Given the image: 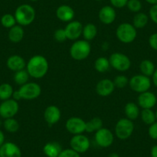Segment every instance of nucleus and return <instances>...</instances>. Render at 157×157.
I'll return each instance as SVG.
<instances>
[{"instance_id": "4468645a", "label": "nucleus", "mask_w": 157, "mask_h": 157, "mask_svg": "<svg viewBox=\"0 0 157 157\" xmlns=\"http://www.w3.org/2000/svg\"><path fill=\"white\" fill-rule=\"evenodd\" d=\"M157 102L156 95L149 91L144 92L140 93L137 98V103L138 105L143 109H152Z\"/></svg>"}, {"instance_id": "9b49d317", "label": "nucleus", "mask_w": 157, "mask_h": 157, "mask_svg": "<svg viewBox=\"0 0 157 157\" xmlns=\"http://www.w3.org/2000/svg\"><path fill=\"white\" fill-rule=\"evenodd\" d=\"M95 142L96 144L102 148H108L114 142V135L107 128L102 127L95 132Z\"/></svg>"}, {"instance_id": "9d476101", "label": "nucleus", "mask_w": 157, "mask_h": 157, "mask_svg": "<svg viewBox=\"0 0 157 157\" xmlns=\"http://www.w3.org/2000/svg\"><path fill=\"white\" fill-rule=\"evenodd\" d=\"M69 144L71 149L81 154L89 150L90 148V140L86 136L83 134H78L73 135V136L71 138Z\"/></svg>"}, {"instance_id": "6ab92c4d", "label": "nucleus", "mask_w": 157, "mask_h": 157, "mask_svg": "<svg viewBox=\"0 0 157 157\" xmlns=\"http://www.w3.org/2000/svg\"><path fill=\"white\" fill-rule=\"evenodd\" d=\"M56 15L59 20L64 22H69L75 17V11L68 5H62L57 8Z\"/></svg>"}, {"instance_id": "f03ea898", "label": "nucleus", "mask_w": 157, "mask_h": 157, "mask_svg": "<svg viewBox=\"0 0 157 157\" xmlns=\"http://www.w3.org/2000/svg\"><path fill=\"white\" fill-rule=\"evenodd\" d=\"M42 93L41 86L36 82H28L27 83L21 86L18 90L14 91L13 99L16 101L20 99L24 100H33L39 97Z\"/></svg>"}, {"instance_id": "5701e85b", "label": "nucleus", "mask_w": 157, "mask_h": 157, "mask_svg": "<svg viewBox=\"0 0 157 157\" xmlns=\"http://www.w3.org/2000/svg\"><path fill=\"white\" fill-rule=\"evenodd\" d=\"M124 113L126 115V118L133 121L140 116V106L138 105V104L135 103V102H129L125 105Z\"/></svg>"}, {"instance_id": "f257e3e1", "label": "nucleus", "mask_w": 157, "mask_h": 157, "mask_svg": "<svg viewBox=\"0 0 157 157\" xmlns=\"http://www.w3.org/2000/svg\"><path fill=\"white\" fill-rule=\"evenodd\" d=\"M25 69L32 78H41L44 77L49 71V62L43 56H33L26 63Z\"/></svg>"}, {"instance_id": "e433bc0d", "label": "nucleus", "mask_w": 157, "mask_h": 157, "mask_svg": "<svg viewBox=\"0 0 157 157\" xmlns=\"http://www.w3.org/2000/svg\"><path fill=\"white\" fill-rule=\"evenodd\" d=\"M58 157H80V154L70 148V149H63Z\"/></svg>"}, {"instance_id": "4be33fe9", "label": "nucleus", "mask_w": 157, "mask_h": 157, "mask_svg": "<svg viewBox=\"0 0 157 157\" xmlns=\"http://www.w3.org/2000/svg\"><path fill=\"white\" fill-rule=\"evenodd\" d=\"M25 32L22 26L19 25H16L11 29H10L8 33V38L10 41L13 43H19L22 41L24 38Z\"/></svg>"}, {"instance_id": "ddd939ff", "label": "nucleus", "mask_w": 157, "mask_h": 157, "mask_svg": "<svg viewBox=\"0 0 157 157\" xmlns=\"http://www.w3.org/2000/svg\"><path fill=\"white\" fill-rule=\"evenodd\" d=\"M82 29H83V25L78 21L72 20L68 22L64 29L67 39L74 40V41L78 40V38L82 36Z\"/></svg>"}, {"instance_id": "864d4df0", "label": "nucleus", "mask_w": 157, "mask_h": 157, "mask_svg": "<svg viewBox=\"0 0 157 157\" xmlns=\"http://www.w3.org/2000/svg\"><path fill=\"white\" fill-rule=\"evenodd\" d=\"M156 97H157V91H156Z\"/></svg>"}, {"instance_id": "39448f33", "label": "nucleus", "mask_w": 157, "mask_h": 157, "mask_svg": "<svg viewBox=\"0 0 157 157\" xmlns=\"http://www.w3.org/2000/svg\"><path fill=\"white\" fill-rule=\"evenodd\" d=\"M116 36L119 41L124 44H129L135 41L137 36V30L132 24L123 22L118 25Z\"/></svg>"}, {"instance_id": "4c0bfd02", "label": "nucleus", "mask_w": 157, "mask_h": 157, "mask_svg": "<svg viewBox=\"0 0 157 157\" xmlns=\"http://www.w3.org/2000/svg\"><path fill=\"white\" fill-rule=\"evenodd\" d=\"M148 134L151 139L157 140V121L149 126V129H148Z\"/></svg>"}, {"instance_id": "0eeeda50", "label": "nucleus", "mask_w": 157, "mask_h": 157, "mask_svg": "<svg viewBox=\"0 0 157 157\" xmlns=\"http://www.w3.org/2000/svg\"><path fill=\"white\" fill-rule=\"evenodd\" d=\"M152 85L150 77L146 76L143 74L133 75L129 80V86L132 91L137 93H142L149 91Z\"/></svg>"}, {"instance_id": "7c9ffc66", "label": "nucleus", "mask_w": 157, "mask_h": 157, "mask_svg": "<svg viewBox=\"0 0 157 157\" xmlns=\"http://www.w3.org/2000/svg\"><path fill=\"white\" fill-rule=\"evenodd\" d=\"M29 75L25 69H22V70L17 71L15 72L14 76H13V80L17 85L22 86L24 84L27 83L29 82Z\"/></svg>"}, {"instance_id": "a18cd8bd", "label": "nucleus", "mask_w": 157, "mask_h": 157, "mask_svg": "<svg viewBox=\"0 0 157 157\" xmlns=\"http://www.w3.org/2000/svg\"><path fill=\"white\" fill-rule=\"evenodd\" d=\"M147 3L150 4V5H156L157 4V0H145Z\"/></svg>"}, {"instance_id": "3c124183", "label": "nucleus", "mask_w": 157, "mask_h": 157, "mask_svg": "<svg viewBox=\"0 0 157 157\" xmlns=\"http://www.w3.org/2000/svg\"><path fill=\"white\" fill-rule=\"evenodd\" d=\"M95 1H98V2H99V1H103V0H95Z\"/></svg>"}, {"instance_id": "c9c22d12", "label": "nucleus", "mask_w": 157, "mask_h": 157, "mask_svg": "<svg viewBox=\"0 0 157 157\" xmlns=\"http://www.w3.org/2000/svg\"><path fill=\"white\" fill-rule=\"evenodd\" d=\"M53 37L54 39L56 42H58V43H64L66 39H67L65 29L62 28L58 29H56L54 32Z\"/></svg>"}, {"instance_id": "8fccbe9b", "label": "nucleus", "mask_w": 157, "mask_h": 157, "mask_svg": "<svg viewBox=\"0 0 157 157\" xmlns=\"http://www.w3.org/2000/svg\"><path fill=\"white\" fill-rule=\"evenodd\" d=\"M155 118H156V121H157V109H156V111H155Z\"/></svg>"}, {"instance_id": "79ce46f5", "label": "nucleus", "mask_w": 157, "mask_h": 157, "mask_svg": "<svg viewBox=\"0 0 157 157\" xmlns=\"http://www.w3.org/2000/svg\"><path fill=\"white\" fill-rule=\"evenodd\" d=\"M152 82L153 85L157 87V68H155V71L152 75Z\"/></svg>"}, {"instance_id": "1a4fd4ad", "label": "nucleus", "mask_w": 157, "mask_h": 157, "mask_svg": "<svg viewBox=\"0 0 157 157\" xmlns=\"http://www.w3.org/2000/svg\"><path fill=\"white\" fill-rule=\"evenodd\" d=\"M19 105L18 101L13 98L7 100L2 101L0 104V116L6 120L9 118H13L18 113Z\"/></svg>"}, {"instance_id": "a19ab883", "label": "nucleus", "mask_w": 157, "mask_h": 157, "mask_svg": "<svg viewBox=\"0 0 157 157\" xmlns=\"http://www.w3.org/2000/svg\"><path fill=\"white\" fill-rule=\"evenodd\" d=\"M149 45L153 50L157 51V33H152L149 36Z\"/></svg>"}, {"instance_id": "393cba45", "label": "nucleus", "mask_w": 157, "mask_h": 157, "mask_svg": "<svg viewBox=\"0 0 157 157\" xmlns=\"http://www.w3.org/2000/svg\"><path fill=\"white\" fill-rule=\"evenodd\" d=\"M149 19V17L148 15L140 12V13H136V15L134 16L133 19H132V25L136 29H143L148 24Z\"/></svg>"}, {"instance_id": "f704fd0d", "label": "nucleus", "mask_w": 157, "mask_h": 157, "mask_svg": "<svg viewBox=\"0 0 157 157\" xmlns=\"http://www.w3.org/2000/svg\"><path fill=\"white\" fill-rule=\"evenodd\" d=\"M126 7L131 13H137L141 11L143 8V5L140 0H129L127 2Z\"/></svg>"}, {"instance_id": "37998d69", "label": "nucleus", "mask_w": 157, "mask_h": 157, "mask_svg": "<svg viewBox=\"0 0 157 157\" xmlns=\"http://www.w3.org/2000/svg\"><path fill=\"white\" fill-rule=\"evenodd\" d=\"M151 157H157V145L152 146L150 150Z\"/></svg>"}, {"instance_id": "a878e982", "label": "nucleus", "mask_w": 157, "mask_h": 157, "mask_svg": "<svg viewBox=\"0 0 157 157\" xmlns=\"http://www.w3.org/2000/svg\"><path fill=\"white\" fill-rule=\"evenodd\" d=\"M155 69V65L149 59H143L140 64V70L141 72V74L146 75V76H152Z\"/></svg>"}, {"instance_id": "6e6552de", "label": "nucleus", "mask_w": 157, "mask_h": 157, "mask_svg": "<svg viewBox=\"0 0 157 157\" xmlns=\"http://www.w3.org/2000/svg\"><path fill=\"white\" fill-rule=\"evenodd\" d=\"M109 60L110 66L120 72H126L131 67L130 59L122 52H113Z\"/></svg>"}, {"instance_id": "7ed1b4c3", "label": "nucleus", "mask_w": 157, "mask_h": 157, "mask_svg": "<svg viewBox=\"0 0 157 157\" xmlns=\"http://www.w3.org/2000/svg\"><path fill=\"white\" fill-rule=\"evenodd\" d=\"M36 13L35 9L29 4H22L16 8L14 16L16 22L21 26H27L34 22Z\"/></svg>"}, {"instance_id": "09e8293b", "label": "nucleus", "mask_w": 157, "mask_h": 157, "mask_svg": "<svg viewBox=\"0 0 157 157\" xmlns=\"http://www.w3.org/2000/svg\"><path fill=\"white\" fill-rule=\"evenodd\" d=\"M29 1H30V2H37L38 0H29Z\"/></svg>"}, {"instance_id": "b1692460", "label": "nucleus", "mask_w": 157, "mask_h": 157, "mask_svg": "<svg viewBox=\"0 0 157 157\" xmlns=\"http://www.w3.org/2000/svg\"><path fill=\"white\" fill-rule=\"evenodd\" d=\"M98 33V29L96 25L93 23H87L82 29V36L86 41H92L96 37Z\"/></svg>"}, {"instance_id": "2eb2a0df", "label": "nucleus", "mask_w": 157, "mask_h": 157, "mask_svg": "<svg viewBox=\"0 0 157 157\" xmlns=\"http://www.w3.org/2000/svg\"><path fill=\"white\" fill-rule=\"evenodd\" d=\"M116 19V12L112 6H105L99 12V19L104 25H111Z\"/></svg>"}, {"instance_id": "2f4dec72", "label": "nucleus", "mask_w": 157, "mask_h": 157, "mask_svg": "<svg viewBox=\"0 0 157 157\" xmlns=\"http://www.w3.org/2000/svg\"><path fill=\"white\" fill-rule=\"evenodd\" d=\"M3 127L7 132L14 133L19 129V123L14 117L6 119L3 121Z\"/></svg>"}, {"instance_id": "a211bd4d", "label": "nucleus", "mask_w": 157, "mask_h": 157, "mask_svg": "<svg viewBox=\"0 0 157 157\" xmlns=\"http://www.w3.org/2000/svg\"><path fill=\"white\" fill-rule=\"evenodd\" d=\"M115 86L113 80L109 78H103L99 81L96 86V92L99 96L106 97L110 96L115 90Z\"/></svg>"}, {"instance_id": "dca6fc26", "label": "nucleus", "mask_w": 157, "mask_h": 157, "mask_svg": "<svg viewBox=\"0 0 157 157\" xmlns=\"http://www.w3.org/2000/svg\"><path fill=\"white\" fill-rule=\"evenodd\" d=\"M61 119V111L56 105H51L46 107L44 111V120L49 126L56 124Z\"/></svg>"}, {"instance_id": "ea45409f", "label": "nucleus", "mask_w": 157, "mask_h": 157, "mask_svg": "<svg viewBox=\"0 0 157 157\" xmlns=\"http://www.w3.org/2000/svg\"><path fill=\"white\" fill-rule=\"evenodd\" d=\"M112 6L116 9H122L126 6L129 0H109Z\"/></svg>"}, {"instance_id": "c03bdc74", "label": "nucleus", "mask_w": 157, "mask_h": 157, "mask_svg": "<svg viewBox=\"0 0 157 157\" xmlns=\"http://www.w3.org/2000/svg\"><path fill=\"white\" fill-rule=\"evenodd\" d=\"M5 143V135H4L3 132L0 129V147H1Z\"/></svg>"}, {"instance_id": "473e14b6", "label": "nucleus", "mask_w": 157, "mask_h": 157, "mask_svg": "<svg viewBox=\"0 0 157 157\" xmlns=\"http://www.w3.org/2000/svg\"><path fill=\"white\" fill-rule=\"evenodd\" d=\"M0 21H1V24H2V26L6 29H11L12 27L16 25L17 23L14 15L10 14V13L3 15Z\"/></svg>"}, {"instance_id": "bb28decb", "label": "nucleus", "mask_w": 157, "mask_h": 157, "mask_svg": "<svg viewBox=\"0 0 157 157\" xmlns=\"http://www.w3.org/2000/svg\"><path fill=\"white\" fill-rule=\"evenodd\" d=\"M102 127H103V123L99 117H94L90 121L86 122V132H96Z\"/></svg>"}, {"instance_id": "72a5a7b5", "label": "nucleus", "mask_w": 157, "mask_h": 157, "mask_svg": "<svg viewBox=\"0 0 157 157\" xmlns=\"http://www.w3.org/2000/svg\"><path fill=\"white\" fill-rule=\"evenodd\" d=\"M129 78L125 75H116L113 80L115 87L119 89L125 88L129 84Z\"/></svg>"}, {"instance_id": "cd10ccee", "label": "nucleus", "mask_w": 157, "mask_h": 157, "mask_svg": "<svg viewBox=\"0 0 157 157\" xmlns=\"http://www.w3.org/2000/svg\"><path fill=\"white\" fill-rule=\"evenodd\" d=\"M140 117L141 120L146 125H152V123L156 121L155 118V113L152 110V109H143L140 112Z\"/></svg>"}, {"instance_id": "f8f14e48", "label": "nucleus", "mask_w": 157, "mask_h": 157, "mask_svg": "<svg viewBox=\"0 0 157 157\" xmlns=\"http://www.w3.org/2000/svg\"><path fill=\"white\" fill-rule=\"evenodd\" d=\"M66 129L72 135L82 134L86 132V122L79 117H70L66 123Z\"/></svg>"}, {"instance_id": "c85d7f7f", "label": "nucleus", "mask_w": 157, "mask_h": 157, "mask_svg": "<svg viewBox=\"0 0 157 157\" xmlns=\"http://www.w3.org/2000/svg\"><path fill=\"white\" fill-rule=\"evenodd\" d=\"M110 67L111 66H110L109 60L106 57H99L98 59H96L94 63L95 69L100 73H104V72H107Z\"/></svg>"}, {"instance_id": "f3484780", "label": "nucleus", "mask_w": 157, "mask_h": 157, "mask_svg": "<svg viewBox=\"0 0 157 157\" xmlns=\"http://www.w3.org/2000/svg\"><path fill=\"white\" fill-rule=\"evenodd\" d=\"M0 157H22V152L16 143L6 142L0 147Z\"/></svg>"}, {"instance_id": "423d86ee", "label": "nucleus", "mask_w": 157, "mask_h": 157, "mask_svg": "<svg viewBox=\"0 0 157 157\" xmlns=\"http://www.w3.org/2000/svg\"><path fill=\"white\" fill-rule=\"evenodd\" d=\"M135 125L132 120L127 118H122L119 120L115 126V134L118 139L126 140L132 135Z\"/></svg>"}, {"instance_id": "412c9836", "label": "nucleus", "mask_w": 157, "mask_h": 157, "mask_svg": "<svg viewBox=\"0 0 157 157\" xmlns=\"http://www.w3.org/2000/svg\"><path fill=\"white\" fill-rule=\"evenodd\" d=\"M43 150L47 157H58L63 150V148L58 142L52 141L46 143Z\"/></svg>"}, {"instance_id": "58836bf2", "label": "nucleus", "mask_w": 157, "mask_h": 157, "mask_svg": "<svg viewBox=\"0 0 157 157\" xmlns=\"http://www.w3.org/2000/svg\"><path fill=\"white\" fill-rule=\"evenodd\" d=\"M149 17L152 22L157 25V4L151 6L149 11Z\"/></svg>"}, {"instance_id": "20e7f679", "label": "nucleus", "mask_w": 157, "mask_h": 157, "mask_svg": "<svg viewBox=\"0 0 157 157\" xmlns=\"http://www.w3.org/2000/svg\"><path fill=\"white\" fill-rule=\"evenodd\" d=\"M91 45L85 39L75 40L69 49L70 56L76 61H82L88 58L91 53Z\"/></svg>"}, {"instance_id": "aec40b11", "label": "nucleus", "mask_w": 157, "mask_h": 157, "mask_svg": "<svg viewBox=\"0 0 157 157\" xmlns=\"http://www.w3.org/2000/svg\"><path fill=\"white\" fill-rule=\"evenodd\" d=\"M6 66L9 69L16 72L17 71L25 69L26 63L24 58H22L21 56L13 55L9 57L7 59Z\"/></svg>"}, {"instance_id": "de8ad7c7", "label": "nucleus", "mask_w": 157, "mask_h": 157, "mask_svg": "<svg viewBox=\"0 0 157 157\" xmlns=\"http://www.w3.org/2000/svg\"><path fill=\"white\" fill-rule=\"evenodd\" d=\"M2 125H3V122H2V120H0V127H1V126H2Z\"/></svg>"}, {"instance_id": "c756f323", "label": "nucleus", "mask_w": 157, "mask_h": 157, "mask_svg": "<svg viewBox=\"0 0 157 157\" xmlns=\"http://www.w3.org/2000/svg\"><path fill=\"white\" fill-rule=\"evenodd\" d=\"M13 93L14 90L10 83H2L0 85V100L5 101L12 99Z\"/></svg>"}, {"instance_id": "49530a36", "label": "nucleus", "mask_w": 157, "mask_h": 157, "mask_svg": "<svg viewBox=\"0 0 157 157\" xmlns=\"http://www.w3.org/2000/svg\"><path fill=\"white\" fill-rule=\"evenodd\" d=\"M108 157H120V155L118 153H116V152H112V153H110L109 155H108Z\"/></svg>"}, {"instance_id": "603ef678", "label": "nucleus", "mask_w": 157, "mask_h": 157, "mask_svg": "<svg viewBox=\"0 0 157 157\" xmlns=\"http://www.w3.org/2000/svg\"><path fill=\"white\" fill-rule=\"evenodd\" d=\"M65 1H69V0H65Z\"/></svg>"}]
</instances>
